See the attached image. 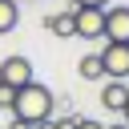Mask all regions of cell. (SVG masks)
I'll use <instances>...</instances> for the list:
<instances>
[{"label": "cell", "mask_w": 129, "mask_h": 129, "mask_svg": "<svg viewBox=\"0 0 129 129\" xmlns=\"http://www.w3.org/2000/svg\"><path fill=\"white\" fill-rule=\"evenodd\" d=\"M8 113H12V117H20V121H28V125L48 121V117H52V89H48V85H40V81L20 85V89H16V101H12V109H8Z\"/></svg>", "instance_id": "cell-1"}, {"label": "cell", "mask_w": 129, "mask_h": 129, "mask_svg": "<svg viewBox=\"0 0 129 129\" xmlns=\"http://www.w3.org/2000/svg\"><path fill=\"white\" fill-rule=\"evenodd\" d=\"M97 56H101L105 77H113V81H125L129 77V40H105V48Z\"/></svg>", "instance_id": "cell-2"}, {"label": "cell", "mask_w": 129, "mask_h": 129, "mask_svg": "<svg viewBox=\"0 0 129 129\" xmlns=\"http://www.w3.org/2000/svg\"><path fill=\"white\" fill-rule=\"evenodd\" d=\"M73 28L85 40L105 36V8H73Z\"/></svg>", "instance_id": "cell-3"}, {"label": "cell", "mask_w": 129, "mask_h": 129, "mask_svg": "<svg viewBox=\"0 0 129 129\" xmlns=\"http://www.w3.org/2000/svg\"><path fill=\"white\" fill-rule=\"evenodd\" d=\"M0 81L12 85V89L36 81V77H32V60H28V56H4V60H0Z\"/></svg>", "instance_id": "cell-4"}, {"label": "cell", "mask_w": 129, "mask_h": 129, "mask_svg": "<svg viewBox=\"0 0 129 129\" xmlns=\"http://www.w3.org/2000/svg\"><path fill=\"white\" fill-rule=\"evenodd\" d=\"M105 40H129V4H105Z\"/></svg>", "instance_id": "cell-5"}, {"label": "cell", "mask_w": 129, "mask_h": 129, "mask_svg": "<svg viewBox=\"0 0 129 129\" xmlns=\"http://www.w3.org/2000/svg\"><path fill=\"white\" fill-rule=\"evenodd\" d=\"M125 101H129V85H125V81L105 77V85H101V105H105L109 113H121V109H125Z\"/></svg>", "instance_id": "cell-6"}, {"label": "cell", "mask_w": 129, "mask_h": 129, "mask_svg": "<svg viewBox=\"0 0 129 129\" xmlns=\"http://www.w3.org/2000/svg\"><path fill=\"white\" fill-rule=\"evenodd\" d=\"M44 28H48L52 36H60V40L77 36V28H73V8H64V12H52V16H44Z\"/></svg>", "instance_id": "cell-7"}, {"label": "cell", "mask_w": 129, "mask_h": 129, "mask_svg": "<svg viewBox=\"0 0 129 129\" xmlns=\"http://www.w3.org/2000/svg\"><path fill=\"white\" fill-rule=\"evenodd\" d=\"M77 77H81V81H101V77H105L101 56H97V52H85V56L77 60Z\"/></svg>", "instance_id": "cell-8"}, {"label": "cell", "mask_w": 129, "mask_h": 129, "mask_svg": "<svg viewBox=\"0 0 129 129\" xmlns=\"http://www.w3.org/2000/svg\"><path fill=\"white\" fill-rule=\"evenodd\" d=\"M20 24V4L16 0H0V36H8Z\"/></svg>", "instance_id": "cell-9"}, {"label": "cell", "mask_w": 129, "mask_h": 129, "mask_svg": "<svg viewBox=\"0 0 129 129\" xmlns=\"http://www.w3.org/2000/svg\"><path fill=\"white\" fill-rule=\"evenodd\" d=\"M12 101H16V89L0 81V109H12Z\"/></svg>", "instance_id": "cell-10"}, {"label": "cell", "mask_w": 129, "mask_h": 129, "mask_svg": "<svg viewBox=\"0 0 129 129\" xmlns=\"http://www.w3.org/2000/svg\"><path fill=\"white\" fill-rule=\"evenodd\" d=\"M73 129H105V125H101V121H93V117H77V125H73Z\"/></svg>", "instance_id": "cell-11"}, {"label": "cell", "mask_w": 129, "mask_h": 129, "mask_svg": "<svg viewBox=\"0 0 129 129\" xmlns=\"http://www.w3.org/2000/svg\"><path fill=\"white\" fill-rule=\"evenodd\" d=\"M109 0H73V8H105Z\"/></svg>", "instance_id": "cell-12"}, {"label": "cell", "mask_w": 129, "mask_h": 129, "mask_svg": "<svg viewBox=\"0 0 129 129\" xmlns=\"http://www.w3.org/2000/svg\"><path fill=\"white\" fill-rule=\"evenodd\" d=\"M8 129H32V125H28V121H20V117H12V125H8Z\"/></svg>", "instance_id": "cell-13"}, {"label": "cell", "mask_w": 129, "mask_h": 129, "mask_svg": "<svg viewBox=\"0 0 129 129\" xmlns=\"http://www.w3.org/2000/svg\"><path fill=\"white\" fill-rule=\"evenodd\" d=\"M105 129H129V125H125V121H113V125H105Z\"/></svg>", "instance_id": "cell-14"}, {"label": "cell", "mask_w": 129, "mask_h": 129, "mask_svg": "<svg viewBox=\"0 0 129 129\" xmlns=\"http://www.w3.org/2000/svg\"><path fill=\"white\" fill-rule=\"evenodd\" d=\"M121 121H125V125H129V101H125V109H121Z\"/></svg>", "instance_id": "cell-15"}, {"label": "cell", "mask_w": 129, "mask_h": 129, "mask_svg": "<svg viewBox=\"0 0 129 129\" xmlns=\"http://www.w3.org/2000/svg\"><path fill=\"white\" fill-rule=\"evenodd\" d=\"M16 4H20V0H16Z\"/></svg>", "instance_id": "cell-16"}]
</instances>
